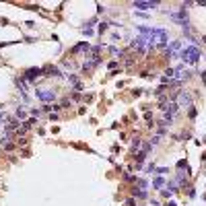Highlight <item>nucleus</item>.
I'll list each match as a JSON object with an SVG mask.
<instances>
[{"instance_id":"obj_8","label":"nucleus","mask_w":206,"mask_h":206,"mask_svg":"<svg viewBox=\"0 0 206 206\" xmlns=\"http://www.w3.org/2000/svg\"><path fill=\"white\" fill-rule=\"evenodd\" d=\"M99 64H101V58H99V56H93L91 60H87V62L82 64V70H93V68L99 66Z\"/></svg>"},{"instance_id":"obj_17","label":"nucleus","mask_w":206,"mask_h":206,"mask_svg":"<svg viewBox=\"0 0 206 206\" xmlns=\"http://www.w3.org/2000/svg\"><path fill=\"white\" fill-rule=\"evenodd\" d=\"M17 118H21V120L25 118V109H23V107H19V109H17Z\"/></svg>"},{"instance_id":"obj_6","label":"nucleus","mask_w":206,"mask_h":206,"mask_svg":"<svg viewBox=\"0 0 206 206\" xmlns=\"http://www.w3.org/2000/svg\"><path fill=\"white\" fill-rule=\"evenodd\" d=\"M134 8H144V10H151V8H157L159 6V2H146V0H136L134 4H132Z\"/></svg>"},{"instance_id":"obj_9","label":"nucleus","mask_w":206,"mask_h":206,"mask_svg":"<svg viewBox=\"0 0 206 206\" xmlns=\"http://www.w3.org/2000/svg\"><path fill=\"white\" fill-rule=\"evenodd\" d=\"M43 72H47L45 76H58V79L62 76V72H60V68H56V66H45V68H43Z\"/></svg>"},{"instance_id":"obj_14","label":"nucleus","mask_w":206,"mask_h":206,"mask_svg":"<svg viewBox=\"0 0 206 206\" xmlns=\"http://www.w3.org/2000/svg\"><path fill=\"white\" fill-rule=\"evenodd\" d=\"M140 144H142V142H140V138H134V142H132V153H136V151L140 148Z\"/></svg>"},{"instance_id":"obj_11","label":"nucleus","mask_w":206,"mask_h":206,"mask_svg":"<svg viewBox=\"0 0 206 206\" xmlns=\"http://www.w3.org/2000/svg\"><path fill=\"white\" fill-rule=\"evenodd\" d=\"M91 45H89V41H82V43H79V45H74L72 47V54H76V52H82V49H89Z\"/></svg>"},{"instance_id":"obj_1","label":"nucleus","mask_w":206,"mask_h":206,"mask_svg":"<svg viewBox=\"0 0 206 206\" xmlns=\"http://www.w3.org/2000/svg\"><path fill=\"white\" fill-rule=\"evenodd\" d=\"M177 58H181L183 60V64H196L198 60H200V49L196 47V45H188L186 49H181L179 52V56Z\"/></svg>"},{"instance_id":"obj_7","label":"nucleus","mask_w":206,"mask_h":206,"mask_svg":"<svg viewBox=\"0 0 206 206\" xmlns=\"http://www.w3.org/2000/svg\"><path fill=\"white\" fill-rule=\"evenodd\" d=\"M181 52V41H171V45H167V56H179Z\"/></svg>"},{"instance_id":"obj_18","label":"nucleus","mask_w":206,"mask_h":206,"mask_svg":"<svg viewBox=\"0 0 206 206\" xmlns=\"http://www.w3.org/2000/svg\"><path fill=\"white\" fill-rule=\"evenodd\" d=\"M159 142H161V134H157V136L151 140V144H159Z\"/></svg>"},{"instance_id":"obj_4","label":"nucleus","mask_w":206,"mask_h":206,"mask_svg":"<svg viewBox=\"0 0 206 206\" xmlns=\"http://www.w3.org/2000/svg\"><path fill=\"white\" fill-rule=\"evenodd\" d=\"M177 107H192V95L186 93V91H181L177 95Z\"/></svg>"},{"instance_id":"obj_19","label":"nucleus","mask_w":206,"mask_h":206,"mask_svg":"<svg viewBox=\"0 0 206 206\" xmlns=\"http://www.w3.org/2000/svg\"><path fill=\"white\" fill-rule=\"evenodd\" d=\"M31 116H33V118H39L41 111H39V109H31Z\"/></svg>"},{"instance_id":"obj_10","label":"nucleus","mask_w":206,"mask_h":206,"mask_svg":"<svg viewBox=\"0 0 206 206\" xmlns=\"http://www.w3.org/2000/svg\"><path fill=\"white\" fill-rule=\"evenodd\" d=\"M167 183H165V179H163V175H157L155 179H153V188H157V190H161V188H165Z\"/></svg>"},{"instance_id":"obj_15","label":"nucleus","mask_w":206,"mask_h":206,"mask_svg":"<svg viewBox=\"0 0 206 206\" xmlns=\"http://www.w3.org/2000/svg\"><path fill=\"white\" fill-rule=\"evenodd\" d=\"M175 186H186V177H183V173H179V175H177V179H175Z\"/></svg>"},{"instance_id":"obj_13","label":"nucleus","mask_w":206,"mask_h":206,"mask_svg":"<svg viewBox=\"0 0 206 206\" xmlns=\"http://www.w3.org/2000/svg\"><path fill=\"white\" fill-rule=\"evenodd\" d=\"M134 159H136V163H138V165H142V163H144V159H146V153H142V151H140V153H136V157H134Z\"/></svg>"},{"instance_id":"obj_20","label":"nucleus","mask_w":206,"mask_h":206,"mask_svg":"<svg viewBox=\"0 0 206 206\" xmlns=\"http://www.w3.org/2000/svg\"><path fill=\"white\" fill-rule=\"evenodd\" d=\"M183 167L188 169V163H186V161H179V163H177V169H183Z\"/></svg>"},{"instance_id":"obj_23","label":"nucleus","mask_w":206,"mask_h":206,"mask_svg":"<svg viewBox=\"0 0 206 206\" xmlns=\"http://www.w3.org/2000/svg\"><path fill=\"white\" fill-rule=\"evenodd\" d=\"M167 206H177V204H175V202H169V204H167Z\"/></svg>"},{"instance_id":"obj_12","label":"nucleus","mask_w":206,"mask_h":206,"mask_svg":"<svg viewBox=\"0 0 206 206\" xmlns=\"http://www.w3.org/2000/svg\"><path fill=\"white\" fill-rule=\"evenodd\" d=\"M132 194H134L136 198H146V190H142V188H140V190H136V188H134V190H132Z\"/></svg>"},{"instance_id":"obj_3","label":"nucleus","mask_w":206,"mask_h":206,"mask_svg":"<svg viewBox=\"0 0 206 206\" xmlns=\"http://www.w3.org/2000/svg\"><path fill=\"white\" fill-rule=\"evenodd\" d=\"M167 15H169V19H171V21H177L179 25L188 23V12H186V8H179L177 12H167Z\"/></svg>"},{"instance_id":"obj_21","label":"nucleus","mask_w":206,"mask_h":206,"mask_svg":"<svg viewBox=\"0 0 206 206\" xmlns=\"http://www.w3.org/2000/svg\"><path fill=\"white\" fill-rule=\"evenodd\" d=\"M105 29H107V23H101V25H99V31H101V33H103V31H105Z\"/></svg>"},{"instance_id":"obj_5","label":"nucleus","mask_w":206,"mask_h":206,"mask_svg":"<svg viewBox=\"0 0 206 206\" xmlns=\"http://www.w3.org/2000/svg\"><path fill=\"white\" fill-rule=\"evenodd\" d=\"M41 74H43V68H29V70H25L23 79H25L27 82H33L35 79H39Z\"/></svg>"},{"instance_id":"obj_2","label":"nucleus","mask_w":206,"mask_h":206,"mask_svg":"<svg viewBox=\"0 0 206 206\" xmlns=\"http://www.w3.org/2000/svg\"><path fill=\"white\" fill-rule=\"evenodd\" d=\"M35 97H37L39 101L49 103V101L56 99V91H49V89H37V91H35Z\"/></svg>"},{"instance_id":"obj_16","label":"nucleus","mask_w":206,"mask_h":206,"mask_svg":"<svg viewBox=\"0 0 206 206\" xmlns=\"http://www.w3.org/2000/svg\"><path fill=\"white\" fill-rule=\"evenodd\" d=\"M136 183H138V186H140L142 190H146V188H148V183H146L144 179H136Z\"/></svg>"},{"instance_id":"obj_22","label":"nucleus","mask_w":206,"mask_h":206,"mask_svg":"<svg viewBox=\"0 0 206 206\" xmlns=\"http://www.w3.org/2000/svg\"><path fill=\"white\" fill-rule=\"evenodd\" d=\"M6 120V114H0V122H4Z\"/></svg>"}]
</instances>
